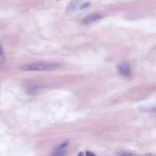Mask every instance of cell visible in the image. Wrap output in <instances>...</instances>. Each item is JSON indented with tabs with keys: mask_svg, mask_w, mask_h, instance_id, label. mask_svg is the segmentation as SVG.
<instances>
[{
	"mask_svg": "<svg viewBox=\"0 0 156 156\" xmlns=\"http://www.w3.org/2000/svg\"><path fill=\"white\" fill-rule=\"evenodd\" d=\"M61 64L56 62H36L24 65L20 69L23 70H44L56 69Z\"/></svg>",
	"mask_w": 156,
	"mask_h": 156,
	"instance_id": "1",
	"label": "cell"
},
{
	"mask_svg": "<svg viewBox=\"0 0 156 156\" xmlns=\"http://www.w3.org/2000/svg\"><path fill=\"white\" fill-rule=\"evenodd\" d=\"M119 73L123 76L129 77L131 75V71L129 64L126 62L121 61L117 65Z\"/></svg>",
	"mask_w": 156,
	"mask_h": 156,
	"instance_id": "2",
	"label": "cell"
},
{
	"mask_svg": "<svg viewBox=\"0 0 156 156\" xmlns=\"http://www.w3.org/2000/svg\"><path fill=\"white\" fill-rule=\"evenodd\" d=\"M69 144L68 141L63 142L57 146L54 149L51 156H65L66 151L65 148Z\"/></svg>",
	"mask_w": 156,
	"mask_h": 156,
	"instance_id": "3",
	"label": "cell"
},
{
	"mask_svg": "<svg viewBox=\"0 0 156 156\" xmlns=\"http://www.w3.org/2000/svg\"><path fill=\"white\" fill-rule=\"evenodd\" d=\"M101 17V15L98 12H92L84 17L82 20V22L84 25H88L100 19Z\"/></svg>",
	"mask_w": 156,
	"mask_h": 156,
	"instance_id": "4",
	"label": "cell"
},
{
	"mask_svg": "<svg viewBox=\"0 0 156 156\" xmlns=\"http://www.w3.org/2000/svg\"><path fill=\"white\" fill-rule=\"evenodd\" d=\"M140 111L143 112H156V106L154 107H147L140 106L138 108Z\"/></svg>",
	"mask_w": 156,
	"mask_h": 156,
	"instance_id": "5",
	"label": "cell"
},
{
	"mask_svg": "<svg viewBox=\"0 0 156 156\" xmlns=\"http://www.w3.org/2000/svg\"><path fill=\"white\" fill-rule=\"evenodd\" d=\"M0 65H2L5 61V56L4 51L2 47V46L1 45L0 46Z\"/></svg>",
	"mask_w": 156,
	"mask_h": 156,
	"instance_id": "6",
	"label": "cell"
},
{
	"mask_svg": "<svg viewBox=\"0 0 156 156\" xmlns=\"http://www.w3.org/2000/svg\"><path fill=\"white\" fill-rule=\"evenodd\" d=\"M37 91V88L34 87H30L27 89L26 91L28 94H35Z\"/></svg>",
	"mask_w": 156,
	"mask_h": 156,
	"instance_id": "7",
	"label": "cell"
},
{
	"mask_svg": "<svg viewBox=\"0 0 156 156\" xmlns=\"http://www.w3.org/2000/svg\"><path fill=\"white\" fill-rule=\"evenodd\" d=\"M119 156H138L136 154L131 152L123 153L119 154Z\"/></svg>",
	"mask_w": 156,
	"mask_h": 156,
	"instance_id": "8",
	"label": "cell"
},
{
	"mask_svg": "<svg viewBox=\"0 0 156 156\" xmlns=\"http://www.w3.org/2000/svg\"><path fill=\"white\" fill-rule=\"evenodd\" d=\"M76 7V4L74 2H71L69 6V9L73 11L75 10Z\"/></svg>",
	"mask_w": 156,
	"mask_h": 156,
	"instance_id": "9",
	"label": "cell"
},
{
	"mask_svg": "<svg viewBox=\"0 0 156 156\" xmlns=\"http://www.w3.org/2000/svg\"><path fill=\"white\" fill-rule=\"evenodd\" d=\"M90 2H89L85 3L81 5L80 6V9L82 10L84 9L86 7H88L90 5Z\"/></svg>",
	"mask_w": 156,
	"mask_h": 156,
	"instance_id": "10",
	"label": "cell"
},
{
	"mask_svg": "<svg viewBox=\"0 0 156 156\" xmlns=\"http://www.w3.org/2000/svg\"><path fill=\"white\" fill-rule=\"evenodd\" d=\"M85 153L86 156H96L94 153L89 151H86Z\"/></svg>",
	"mask_w": 156,
	"mask_h": 156,
	"instance_id": "11",
	"label": "cell"
},
{
	"mask_svg": "<svg viewBox=\"0 0 156 156\" xmlns=\"http://www.w3.org/2000/svg\"><path fill=\"white\" fill-rule=\"evenodd\" d=\"M141 156H156V155L153 153H148L145 154Z\"/></svg>",
	"mask_w": 156,
	"mask_h": 156,
	"instance_id": "12",
	"label": "cell"
},
{
	"mask_svg": "<svg viewBox=\"0 0 156 156\" xmlns=\"http://www.w3.org/2000/svg\"><path fill=\"white\" fill-rule=\"evenodd\" d=\"M77 156H84V155L83 153L81 151L78 154Z\"/></svg>",
	"mask_w": 156,
	"mask_h": 156,
	"instance_id": "13",
	"label": "cell"
}]
</instances>
